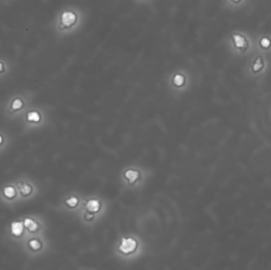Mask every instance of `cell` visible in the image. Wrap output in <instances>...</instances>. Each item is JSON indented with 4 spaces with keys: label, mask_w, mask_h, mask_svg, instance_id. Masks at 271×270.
<instances>
[{
    "label": "cell",
    "mask_w": 271,
    "mask_h": 270,
    "mask_svg": "<svg viewBox=\"0 0 271 270\" xmlns=\"http://www.w3.org/2000/svg\"><path fill=\"white\" fill-rule=\"evenodd\" d=\"M261 45H262L264 49H267V48H269L270 46V40L267 37H265V38H262V41H261Z\"/></svg>",
    "instance_id": "obj_13"
},
{
    "label": "cell",
    "mask_w": 271,
    "mask_h": 270,
    "mask_svg": "<svg viewBox=\"0 0 271 270\" xmlns=\"http://www.w3.org/2000/svg\"><path fill=\"white\" fill-rule=\"evenodd\" d=\"M21 102L20 100H16V101H14V103H13V108L14 109H18V108H21Z\"/></svg>",
    "instance_id": "obj_15"
},
{
    "label": "cell",
    "mask_w": 271,
    "mask_h": 270,
    "mask_svg": "<svg viewBox=\"0 0 271 270\" xmlns=\"http://www.w3.org/2000/svg\"><path fill=\"white\" fill-rule=\"evenodd\" d=\"M21 192H22V193L27 194L30 192V188L29 187V186H26V185H25V186H23V187L21 188Z\"/></svg>",
    "instance_id": "obj_16"
},
{
    "label": "cell",
    "mask_w": 271,
    "mask_h": 270,
    "mask_svg": "<svg viewBox=\"0 0 271 270\" xmlns=\"http://www.w3.org/2000/svg\"><path fill=\"white\" fill-rule=\"evenodd\" d=\"M1 142H2V137L0 136V143H1Z\"/></svg>",
    "instance_id": "obj_18"
},
{
    "label": "cell",
    "mask_w": 271,
    "mask_h": 270,
    "mask_svg": "<svg viewBox=\"0 0 271 270\" xmlns=\"http://www.w3.org/2000/svg\"><path fill=\"white\" fill-rule=\"evenodd\" d=\"M233 1H235V2H239V0H233Z\"/></svg>",
    "instance_id": "obj_19"
},
{
    "label": "cell",
    "mask_w": 271,
    "mask_h": 270,
    "mask_svg": "<svg viewBox=\"0 0 271 270\" xmlns=\"http://www.w3.org/2000/svg\"><path fill=\"white\" fill-rule=\"evenodd\" d=\"M25 225H26V226H27V227L30 229V231H35L37 227V224H35L34 222L30 219H26V221H25Z\"/></svg>",
    "instance_id": "obj_8"
},
{
    "label": "cell",
    "mask_w": 271,
    "mask_h": 270,
    "mask_svg": "<svg viewBox=\"0 0 271 270\" xmlns=\"http://www.w3.org/2000/svg\"><path fill=\"white\" fill-rule=\"evenodd\" d=\"M263 67V63H262V57H258L257 60H255V63L253 65V71L255 72H257L260 70H262V68Z\"/></svg>",
    "instance_id": "obj_7"
},
{
    "label": "cell",
    "mask_w": 271,
    "mask_h": 270,
    "mask_svg": "<svg viewBox=\"0 0 271 270\" xmlns=\"http://www.w3.org/2000/svg\"><path fill=\"white\" fill-rule=\"evenodd\" d=\"M22 230H23V226H22V224L21 223H19V222H15V223H13L11 225V231L12 233L14 234V235L18 236L20 235L22 232Z\"/></svg>",
    "instance_id": "obj_5"
},
{
    "label": "cell",
    "mask_w": 271,
    "mask_h": 270,
    "mask_svg": "<svg viewBox=\"0 0 271 270\" xmlns=\"http://www.w3.org/2000/svg\"><path fill=\"white\" fill-rule=\"evenodd\" d=\"M28 119L30 120H32V121H38L40 120V116L37 113L32 112V113H30L28 114Z\"/></svg>",
    "instance_id": "obj_9"
},
{
    "label": "cell",
    "mask_w": 271,
    "mask_h": 270,
    "mask_svg": "<svg viewBox=\"0 0 271 270\" xmlns=\"http://www.w3.org/2000/svg\"><path fill=\"white\" fill-rule=\"evenodd\" d=\"M86 219H88V220H90V219H93V217H94V215H91V214H89V213H88V214H86Z\"/></svg>",
    "instance_id": "obj_17"
},
{
    "label": "cell",
    "mask_w": 271,
    "mask_h": 270,
    "mask_svg": "<svg viewBox=\"0 0 271 270\" xmlns=\"http://www.w3.org/2000/svg\"><path fill=\"white\" fill-rule=\"evenodd\" d=\"M66 203H67V205H69L70 207H75V206L77 205V204H78V199L76 197H72V198L68 199L67 201H66Z\"/></svg>",
    "instance_id": "obj_11"
},
{
    "label": "cell",
    "mask_w": 271,
    "mask_h": 270,
    "mask_svg": "<svg viewBox=\"0 0 271 270\" xmlns=\"http://www.w3.org/2000/svg\"><path fill=\"white\" fill-rule=\"evenodd\" d=\"M137 243L132 238H123L121 244L120 245L119 249L122 252L123 254H128L133 253L135 249H137Z\"/></svg>",
    "instance_id": "obj_1"
},
{
    "label": "cell",
    "mask_w": 271,
    "mask_h": 270,
    "mask_svg": "<svg viewBox=\"0 0 271 270\" xmlns=\"http://www.w3.org/2000/svg\"><path fill=\"white\" fill-rule=\"evenodd\" d=\"M76 21V16L72 12H65L62 15V24L65 26H71Z\"/></svg>",
    "instance_id": "obj_3"
},
{
    "label": "cell",
    "mask_w": 271,
    "mask_h": 270,
    "mask_svg": "<svg viewBox=\"0 0 271 270\" xmlns=\"http://www.w3.org/2000/svg\"><path fill=\"white\" fill-rule=\"evenodd\" d=\"M100 203L96 200H90L86 204V208L90 212H96L100 209Z\"/></svg>",
    "instance_id": "obj_4"
},
{
    "label": "cell",
    "mask_w": 271,
    "mask_h": 270,
    "mask_svg": "<svg viewBox=\"0 0 271 270\" xmlns=\"http://www.w3.org/2000/svg\"><path fill=\"white\" fill-rule=\"evenodd\" d=\"M30 244L33 249H39L40 247H41V245H40L39 242H37V240H32L30 243Z\"/></svg>",
    "instance_id": "obj_14"
},
{
    "label": "cell",
    "mask_w": 271,
    "mask_h": 270,
    "mask_svg": "<svg viewBox=\"0 0 271 270\" xmlns=\"http://www.w3.org/2000/svg\"><path fill=\"white\" fill-rule=\"evenodd\" d=\"M140 173L138 171L136 170H128L125 173V177L131 181V182H134L137 178H139Z\"/></svg>",
    "instance_id": "obj_6"
},
{
    "label": "cell",
    "mask_w": 271,
    "mask_h": 270,
    "mask_svg": "<svg viewBox=\"0 0 271 270\" xmlns=\"http://www.w3.org/2000/svg\"><path fill=\"white\" fill-rule=\"evenodd\" d=\"M174 81L176 86H182L184 83V77L180 75H177L176 76L174 77Z\"/></svg>",
    "instance_id": "obj_10"
},
{
    "label": "cell",
    "mask_w": 271,
    "mask_h": 270,
    "mask_svg": "<svg viewBox=\"0 0 271 270\" xmlns=\"http://www.w3.org/2000/svg\"><path fill=\"white\" fill-rule=\"evenodd\" d=\"M236 46L242 51H245L248 48V42L245 37L239 34H235L233 36Z\"/></svg>",
    "instance_id": "obj_2"
},
{
    "label": "cell",
    "mask_w": 271,
    "mask_h": 270,
    "mask_svg": "<svg viewBox=\"0 0 271 270\" xmlns=\"http://www.w3.org/2000/svg\"><path fill=\"white\" fill-rule=\"evenodd\" d=\"M4 193L6 194V196H8V197H13L14 196V194H15L14 189L11 187H8L7 189H5Z\"/></svg>",
    "instance_id": "obj_12"
}]
</instances>
